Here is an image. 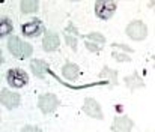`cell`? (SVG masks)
Wrapping results in <instances>:
<instances>
[{"instance_id":"6da1fadb","label":"cell","mask_w":155,"mask_h":132,"mask_svg":"<svg viewBox=\"0 0 155 132\" xmlns=\"http://www.w3.org/2000/svg\"><path fill=\"white\" fill-rule=\"evenodd\" d=\"M8 51L18 60L29 59L33 54V47L29 42H24L18 36H9L8 39Z\"/></svg>"},{"instance_id":"9c48e42d","label":"cell","mask_w":155,"mask_h":132,"mask_svg":"<svg viewBox=\"0 0 155 132\" xmlns=\"http://www.w3.org/2000/svg\"><path fill=\"white\" fill-rule=\"evenodd\" d=\"M134 128V122L128 116H116L111 123V132H131Z\"/></svg>"},{"instance_id":"5b68a950","label":"cell","mask_w":155,"mask_h":132,"mask_svg":"<svg viewBox=\"0 0 155 132\" xmlns=\"http://www.w3.org/2000/svg\"><path fill=\"white\" fill-rule=\"evenodd\" d=\"M60 105L59 98L54 93H42L38 99V108L44 113V114H51L57 110V107Z\"/></svg>"},{"instance_id":"ac0fdd59","label":"cell","mask_w":155,"mask_h":132,"mask_svg":"<svg viewBox=\"0 0 155 132\" xmlns=\"http://www.w3.org/2000/svg\"><path fill=\"white\" fill-rule=\"evenodd\" d=\"M86 41H91V42H95L98 45H104L105 44V36L103 33H98V32H92V33H87L83 36Z\"/></svg>"},{"instance_id":"8992f818","label":"cell","mask_w":155,"mask_h":132,"mask_svg":"<svg viewBox=\"0 0 155 132\" xmlns=\"http://www.w3.org/2000/svg\"><path fill=\"white\" fill-rule=\"evenodd\" d=\"M44 32H45V27H44V24L39 18H33L29 23L21 26V33L27 38H36Z\"/></svg>"},{"instance_id":"8fae6325","label":"cell","mask_w":155,"mask_h":132,"mask_svg":"<svg viewBox=\"0 0 155 132\" xmlns=\"http://www.w3.org/2000/svg\"><path fill=\"white\" fill-rule=\"evenodd\" d=\"M80 36V33H78V30H77V27L72 24V23H69L65 29H63V38H65V42L66 45L75 53L77 51V38Z\"/></svg>"},{"instance_id":"ffe728a7","label":"cell","mask_w":155,"mask_h":132,"mask_svg":"<svg viewBox=\"0 0 155 132\" xmlns=\"http://www.w3.org/2000/svg\"><path fill=\"white\" fill-rule=\"evenodd\" d=\"M111 47L113 48H117L119 51H125V53H134V48H131L130 45H127V44H117V42H113L111 44Z\"/></svg>"},{"instance_id":"52a82bcc","label":"cell","mask_w":155,"mask_h":132,"mask_svg":"<svg viewBox=\"0 0 155 132\" xmlns=\"http://www.w3.org/2000/svg\"><path fill=\"white\" fill-rule=\"evenodd\" d=\"M83 111L92 117V119H97V120H104V113L103 108L100 105L98 101H95L94 98H86L84 102H83Z\"/></svg>"},{"instance_id":"ba28073f","label":"cell","mask_w":155,"mask_h":132,"mask_svg":"<svg viewBox=\"0 0 155 132\" xmlns=\"http://www.w3.org/2000/svg\"><path fill=\"white\" fill-rule=\"evenodd\" d=\"M0 101L8 110H14L21 104V96L15 92H11L6 87H3L0 92Z\"/></svg>"},{"instance_id":"4fadbf2b","label":"cell","mask_w":155,"mask_h":132,"mask_svg":"<svg viewBox=\"0 0 155 132\" xmlns=\"http://www.w3.org/2000/svg\"><path fill=\"white\" fill-rule=\"evenodd\" d=\"M30 69H32V72H33V75L36 78L44 80L45 78V72L50 69V65L45 60H42V59H35V60L30 62Z\"/></svg>"},{"instance_id":"2e32d148","label":"cell","mask_w":155,"mask_h":132,"mask_svg":"<svg viewBox=\"0 0 155 132\" xmlns=\"http://www.w3.org/2000/svg\"><path fill=\"white\" fill-rule=\"evenodd\" d=\"M38 8H39V2H38V0H23V2L20 3V9H21V12L26 14V15L36 12Z\"/></svg>"},{"instance_id":"3957f363","label":"cell","mask_w":155,"mask_h":132,"mask_svg":"<svg viewBox=\"0 0 155 132\" xmlns=\"http://www.w3.org/2000/svg\"><path fill=\"white\" fill-rule=\"evenodd\" d=\"M116 9H117V3L113 0H98L95 3V15L103 21L110 20L114 15Z\"/></svg>"},{"instance_id":"9a60e30c","label":"cell","mask_w":155,"mask_h":132,"mask_svg":"<svg viewBox=\"0 0 155 132\" xmlns=\"http://www.w3.org/2000/svg\"><path fill=\"white\" fill-rule=\"evenodd\" d=\"M62 75L66 80H69V81H75L80 77V68L75 63H72V62H66L62 66Z\"/></svg>"},{"instance_id":"44dd1931","label":"cell","mask_w":155,"mask_h":132,"mask_svg":"<svg viewBox=\"0 0 155 132\" xmlns=\"http://www.w3.org/2000/svg\"><path fill=\"white\" fill-rule=\"evenodd\" d=\"M84 47H86L89 51H92V53H100V51H101V45L95 44V42H91V41H86V42H84Z\"/></svg>"},{"instance_id":"7402d4cb","label":"cell","mask_w":155,"mask_h":132,"mask_svg":"<svg viewBox=\"0 0 155 132\" xmlns=\"http://www.w3.org/2000/svg\"><path fill=\"white\" fill-rule=\"evenodd\" d=\"M21 132H42L39 128H36V126H32V125H27V126H24Z\"/></svg>"},{"instance_id":"7a4b0ae2","label":"cell","mask_w":155,"mask_h":132,"mask_svg":"<svg viewBox=\"0 0 155 132\" xmlns=\"http://www.w3.org/2000/svg\"><path fill=\"white\" fill-rule=\"evenodd\" d=\"M125 33H127V36H128L130 39L140 42V41H145V39L148 38V26H146L142 20H133V21L127 26Z\"/></svg>"},{"instance_id":"e0dca14e","label":"cell","mask_w":155,"mask_h":132,"mask_svg":"<svg viewBox=\"0 0 155 132\" xmlns=\"http://www.w3.org/2000/svg\"><path fill=\"white\" fill-rule=\"evenodd\" d=\"M12 30H14V26H12L11 18L2 17V18H0V38H5V36L11 35Z\"/></svg>"},{"instance_id":"277c9868","label":"cell","mask_w":155,"mask_h":132,"mask_svg":"<svg viewBox=\"0 0 155 132\" xmlns=\"http://www.w3.org/2000/svg\"><path fill=\"white\" fill-rule=\"evenodd\" d=\"M6 80H8V84H11V87H15V89H21L29 84V75H27V72H24L20 68L9 69L8 74H6Z\"/></svg>"},{"instance_id":"7c38bea8","label":"cell","mask_w":155,"mask_h":132,"mask_svg":"<svg viewBox=\"0 0 155 132\" xmlns=\"http://www.w3.org/2000/svg\"><path fill=\"white\" fill-rule=\"evenodd\" d=\"M124 83H125L127 89H128L131 93H133V92H136L137 89H145L146 87V84H145L143 78L139 75V72H137V71H134L131 75H127V77L124 78Z\"/></svg>"},{"instance_id":"30bf717a","label":"cell","mask_w":155,"mask_h":132,"mask_svg":"<svg viewBox=\"0 0 155 132\" xmlns=\"http://www.w3.org/2000/svg\"><path fill=\"white\" fill-rule=\"evenodd\" d=\"M60 47V38L59 33H56L54 30H47L42 39V50L45 53H53L56 50H59Z\"/></svg>"},{"instance_id":"603a6c76","label":"cell","mask_w":155,"mask_h":132,"mask_svg":"<svg viewBox=\"0 0 155 132\" xmlns=\"http://www.w3.org/2000/svg\"><path fill=\"white\" fill-rule=\"evenodd\" d=\"M152 60H155V56H154V57H152ZM154 68H155V62H154Z\"/></svg>"},{"instance_id":"5bb4252c","label":"cell","mask_w":155,"mask_h":132,"mask_svg":"<svg viewBox=\"0 0 155 132\" xmlns=\"http://www.w3.org/2000/svg\"><path fill=\"white\" fill-rule=\"evenodd\" d=\"M98 77H100L101 80H107V81L110 83L108 89H113V87H116V86H117L119 71L111 69V68H108V66H103V69H101V72L98 74Z\"/></svg>"},{"instance_id":"d6986e66","label":"cell","mask_w":155,"mask_h":132,"mask_svg":"<svg viewBox=\"0 0 155 132\" xmlns=\"http://www.w3.org/2000/svg\"><path fill=\"white\" fill-rule=\"evenodd\" d=\"M111 57L116 60V62H131V57L122 51H113L111 53Z\"/></svg>"}]
</instances>
